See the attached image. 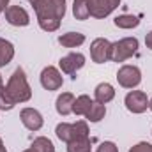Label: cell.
<instances>
[{
  "label": "cell",
  "instance_id": "5b68a950",
  "mask_svg": "<svg viewBox=\"0 0 152 152\" xmlns=\"http://www.w3.org/2000/svg\"><path fill=\"white\" fill-rule=\"evenodd\" d=\"M112 46L113 42H110L104 37H97L92 41L90 44V57L96 64H104L108 60H112Z\"/></svg>",
  "mask_w": 152,
  "mask_h": 152
},
{
  "label": "cell",
  "instance_id": "603a6c76",
  "mask_svg": "<svg viewBox=\"0 0 152 152\" xmlns=\"http://www.w3.org/2000/svg\"><path fill=\"white\" fill-rule=\"evenodd\" d=\"M14 101L9 97V94L5 92V88L2 87L0 88V110H5V112H9V110H12L14 108Z\"/></svg>",
  "mask_w": 152,
  "mask_h": 152
},
{
  "label": "cell",
  "instance_id": "d4e9b609",
  "mask_svg": "<svg viewBox=\"0 0 152 152\" xmlns=\"http://www.w3.org/2000/svg\"><path fill=\"white\" fill-rule=\"evenodd\" d=\"M97 152H118V149H117V145L113 142H103L97 147Z\"/></svg>",
  "mask_w": 152,
  "mask_h": 152
},
{
  "label": "cell",
  "instance_id": "3957f363",
  "mask_svg": "<svg viewBox=\"0 0 152 152\" xmlns=\"http://www.w3.org/2000/svg\"><path fill=\"white\" fill-rule=\"evenodd\" d=\"M58 140L69 143L73 140H78V138H88V126L85 120H78L75 124H67V122H62L57 126L55 129Z\"/></svg>",
  "mask_w": 152,
  "mask_h": 152
},
{
  "label": "cell",
  "instance_id": "ac0fdd59",
  "mask_svg": "<svg viewBox=\"0 0 152 152\" xmlns=\"http://www.w3.org/2000/svg\"><path fill=\"white\" fill-rule=\"evenodd\" d=\"M115 27L118 28H134L140 25V20L138 16H131V14H122V16H117L115 18Z\"/></svg>",
  "mask_w": 152,
  "mask_h": 152
},
{
  "label": "cell",
  "instance_id": "8992f818",
  "mask_svg": "<svg viewBox=\"0 0 152 152\" xmlns=\"http://www.w3.org/2000/svg\"><path fill=\"white\" fill-rule=\"evenodd\" d=\"M117 80L124 88H134L142 81V73L136 66H122L117 73Z\"/></svg>",
  "mask_w": 152,
  "mask_h": 152
},
{
  "label": "cell",
  "instance_id": "4dcf8cb0",
  "mask_svg": "<svg viewBox=\"0 0 152 152\" xmlns=\"http://www.w3.org/2000/svg\"><path fill=\"white\" fill-rule=\"evenodd\" d=\"M2 85H4V83H2V76H0V88H2Z\"/></svg>",
  "mask_w": 152,
  "mask_h": 152
},
{
  "label": "cell",
  "instance_id": "f546056e",
  "mask_svg": "<svg viewBox=\"0 0 152 152\" xmlns=\"http://www.w3.org/2000/svg\"><path fill=\"white\" fill-rule=\"evenodd\" d=\"M149 108H151V110H152V99H151V101H149Z\"/></svg>",
  "mask_w": 152,
  "mask_h": 152
},
{
  "label": "cell",
  "instance_id": "484cf974",
  "mask_svg": "<svg viewBox=\"0 0 152 152\" xmlns=\"http://www.w3.org/2000/svg\"><path fill=\"white\" fill-rule=\"evenodd\" d=\"M145 44H147L149 50H152V30L147 34V37H145Z\"/></svg>",
  "mask_w": 152,
  "mask_h": 152
},
{
  "label": "cell",
  "instance_id": "7a4b0ae2",
  "mask_svg": "<svg viewBox=\"0 0 152 152\" xmlns=\"http://www.w3.org/2000/svg\"><path fill=\"white\" fill-rule=\"evenodd\" d=\"M5 92L9 94V97L14 103H25L32 97V88H30V85L27 81V76H25V71L21 67H18L12 73V76L9 78Z\"/></svg>",
  "mask_w": 152,
  "mask_h": 152
},
{
  "label": "cell",
  "instance_id": "2e32d148",
  "mask_svg": "<svg viewBox=\"0 0 152 152\" xmlns=\"http://www.w3.org/2000/svg\"><path fill=\"white\" fill-rule=\"evenodd\" d=\"M12 57H14V46L9 41L0 37V67L7 66L12 60Z\"/></svg>",
  "mask_w": 152,
  "mask_h": 152
},
{
  "label": "cell",
  "instance_id": "277c9868",
  "mask_svg": "<svg viewBox=\"0 0 152 152\" xmlns=\"http://www.w3.org/2000/svg\"><path fill=\"white\" fill-rule=\"evenodd\" d=\"M138 50V39L136 37H124L113 42L112 46V60L113 62H124L129 57H133Z\"/></svg>",
  "mask_w": 152,
  "mask_h": 152
},
{
  "label": "cell",
  "instance_id": "d6986e66",
  "mask_svg": "<svg viewBox=\"0 0 152 152\" xmlns=\"http://www.w3.org/2000/svg\"><path fill=\"white\" fill-rule=\"evenodd\" d=\"M73 14H75L76 20H87L90 16L88 0H75V4H73Z\"/></svg>",
  "mask_w": 152,
  "mask_h": 152
},
{
  "label": "cell",
  "instance_id": "7c38bea8",
  "mask_svg": "<svg viewBox=\"0 0 152 152\" xmlns=\"http://www.w3.org/2000/svg\"><path fill=\"white\" fill-rule=\"evenodd\" d=\"M20 118H21L23 126L27 129H30V131H39L42 127V122H44L42 115L39 113L37 110H34V108H23L21 113H20Z\"/></svg>",
  "mask_w": 152,
  "mask_h": 152
},
{
  "label": "cell",
  "instance_id": "f1b7e54d",
  "mask_svg": "<svg viewBox=\"0 0 152 152\" xmlns=\"http://www.w3.org/2000/svg\"><path fill=\"white\" fill-rule=\"evenodd\" d=\"M23 152H36V151H34V149L30 147V149H27V151H23Z\"/></svg>",
  "mask_w": 152,
  "mask_h": 152
},
{
  "label": "cell",
  "instance_id": "44dd1931",
  "mask_svg": "<svg viewBox=\"0 0 152 152\" xmlns=\"http://www.w3.org/2000/svg\"><path fill=\"white\" fill-rule=\"evenodd\" d=\"M67 152H90V140L88 138H78L67 143Z\"/></svg>",
  "mask_w": 152,
  "mask_h": 152
},
{
  "label": "cell",
  "instance_id": "30bf717a",
  "mask_svg": "<svg viewBox=\"0 0 152 152\" xmlns=\"http://www.w3.org/2000/svg\"><path fill=\"white\" fill-rule=\"evenodd\" d=\"M5 20L7 23L14 25V27H27L30 23V18H28V12L20 7V5H11L5 9Z\"/></svg>",
  "mask_w": 152,
  "mask_h": 152
},
{
  "label": "cell",
  "instance_id": "ba28073f",
  "mask_svg": "<svg viewBox=\"0 0 152 152\" xmlns=\"http://www.w3.org/2000/svg\"><path fill=\"white\" fill-rule=\"evenodd\" d=\"M120 5V0H88L90 16L94 18H106Z\"/></svg>",
  "mask_w": 152,
  "mask_h": 152
},
{
  "label": "cell",
  "instance_id": "6da1fadb",
  "mask_svg": "<svg viewBox=\"0 0 152 152\" xmlns=\"http://www.w3.org/2000/svg\"><path fill=\"white\" fill-rule=\"evenodd\" d=\"M36 9L39 27L46 32H55L66 14V0H28Z\"/></svg>",
  "mask_w": 152,
  "mask_h": 152
},
{
  "label": "cell",
  "instance_id": "9a60e30c",
  "mask_svg": "<svg viewBox=\"0 0 152 152\" xmlns=\"http://www.w3.org/2000/svg\"><path fill=\"white\" fill-rule=\"evenodd\" d=\"M58 42L64 48H76V46L85 42V36L80 34V32H67V34H62L58 37Z\"/></svg>",
  "mask_w": 152,
  "mask_h": 152
},
{
  "label": "cell",
  "instance_id": "8fae6325",
  "mask_svg": "<svg viewBox=\"0 0 152 152\" xmlns=\"http://www.w3.org/2000/svg\"><path fill=\"white\" fill-rule=\"evenodd\" d=\"M58 64L66 75H75L78 69H81L85 66V57L81 53H69V55L62 57Z\"/></svg>",
  "mask_w": 152,
  "mask_h": 152
},
{
  "label": "cell",
  "instance_id": "52a82bcc",
  "mask_svg": "<svg viewBox=\"0 0 152 152\" xmlns=\"http://www.w3.org/2000/svg\"><path fill=\"white\" fill-rule=\"evenodd\" d=\"M124 103H126V108H127L129 112H133V113H143V112L149 108V97H147V94L142 92V90H133V92H129V94L126 96Z\"/></svg>",
  "mask_w": 152,
  "mask_h": 152
},
{
  "label": "cell",
  "instance_id": "ffe728a7",
  "mask_svg": "<svg viewBox=\"0 0 152 152\" xmlns=\"http://www.w3.org/2000/svg\"><path fill=\"white\" fill-rule=\"evenodd\" d=\"M90 104H92V99H90L88 96H80V97H76V99H75V104H73V113H76V115H85L87 112H88Z\"/></svg>",
  "mask_w": 152,
  "mask_h": 152
},
{
  "label": "cell",
  "instance_id": "9c48e42d",
  "mask_svg": "<svg viewBox=\"0 0 152 152\" xmlns=\"http://www.w3.org/2000/svg\"><path fill=\"white\" fill-rule=\"evenodd\" d=\"M62 83H64V80H62V75L58 73L57 67L48 66V67L42 69V73H41V85L46 90H58L62 87Z\"/></svg>",
  "mask_w": 152,
  "mask_h": 152
},
{
  "label": "cell",
  "instance_id": "e0dca14e",
  "mask_svg": "<svg viewBox=\"0 0 152 152\" xmlns=\"http://www.w3.org/2000/svg\"><path fill=\"white\" fill-rule=\"evenodd\" d=\"M104 115H106L104 104H103V103H97V101H92V104H90L88 112L85 113V117H87L90 122H99L101 118H104Z\"/></svg>",
  "mask_w": 152,
  "mask_h": 152
},
{
  "label": "cell",
  "instance_id": "4fadbf2b",
  "mask_svg": "<svg viewBox=\"0 0 152 152\" xmlns=\"http://www.w3.org/2000/svg\"><path fill=\"white\" fill-rule=\"evenodd\" d=\"M73 104H75V96L71 94V92H64L62 96H58L57 97V104H55V108H57V112L60 115H69L73 113Z\"/></svg>",
  "mask_w": 152,
  "mask_h": 152
},
{
  "label": "cell",
  "instance_id": "cb8c5ba5",
  "mask_svg": "<svg viewBox=\"0 0 152 152\" xmlns=\"http://www.w3.org/2000/svg\"><path fill=\"white\" fill-rule=\"evenodd\" d=\"M129 152H152V145L147 143V142H140V143H136L134 147H131Z\"/></svg>",
  "mask_w": 152,
  "mask_h": 152
},
{
  "label": "cell",
  "instance_id": "83f0119b",
  "mask_svg": "<svg viewBox=\"0 0 152 152\" xmlns=\"http://www.w3.org/2000/svg\"><path fill=\"white\" fill-rule=\"evenodd\" d=\"M0 152H5V147H4V142L0 140Z\"/></svg>",
  "mask_w": 152,
  "mask_h": 152
},
{
  "label": "cell",
  "instance_id": "7402d4cb",
  "mask_svg": "<svg viewBox=\"0 0 152 152\" xmlns=\"http://www.w3.org/2000/svg\"><path fill=\"white\" fill-rule=\"evenodd\" d=\"M30 147H32L36 152H55L53 143H51L48 138H44V136H39V138H36V140L32 142V145H30Z\"/></svg>",
  "mask_w": 152,
  "mask_h": 152
},
{
  "label": "cell",
  "instance_id": "4316f807",
  "mask_svg": "<svg viewBox=\"0 0 152 152\" xmlns=\"http://www.w3.org/2000/svg\"><path fill=\"white\" fill-rule=\"evenodd\" d=\"M9 4V0H0V12L2 11H5V5Z\"/></svg>",
  "mask_w": 152,
  "mask_h": 152
},
{
  "label": "cell",
  "instance_id": "5bb4252c",
  "mask_svg": "<svg viewBox=\"0 0 152 152\" xmlns=\"http://www.w3.org/2000/svg\"><path fill=\"white\" fill-rule=\"evenodd\" d=\"M94 96H96V101H97V103L106 104V103H110L115 97V88L110 83H99V85L96 87Z\"/></svg>",
  "mask_w": 152,
  "mask_h": 152
}]
</instances>
